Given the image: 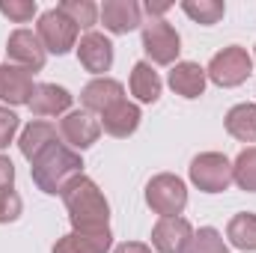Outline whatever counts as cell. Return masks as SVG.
Returning <instances> with one entry per match:
<instances>
[{
	"mask_svg": "<svg viewBox=\"0 0 256 253\" xmlns=\"http://www.w3.org/2000/svg\"><path fill=\"white\" fill-rule=\"evenodd\" d=\"M122 98H126L122 84L120 80H110V78H98V80L86 84V90L80 92V102H84V110L86 114H108Z\"/></svg>",
	"mask_w": 256,
	"mask_h": 253,
	"instance_id": "12",
	"label": "cell"
},
{
	"mask_svg": "<svg viewBox=\"0 0 256 253\" xmlns=\"http://www.w3.org/2000/svg\"><path fill=\"white\" fill-rule=\"evenodd\" d=\"M63 200L74 232H104L108 230V218H110L108 200L86 176L72 179L63 190Z\"/></svg>",
	"mask_w": 256,
	"mask_h": 253,
	"instance_id": "1",
	"label": "cell"
},
{
	"mask_svg": "<svg viewBox=\"0 0 256 253\" xmlns=\"http://www.w3.org/2000/svg\"><path fill=\"white\" fill-rule=\"evenodd\" d=\"M12 182H15V167H12V161H9V158H3V155H0V190L12 188Z\"/></svg>",
	"mask_w": 256,
	"mask_h": 253,
	"instance_id": "30",
	"label": "cell"
},
{
	"mask_svg": "<svg viewBox=\"0 0 256 253\" xmlns=\"http://www.w3.org/2000/svg\"><path fill=\"white\" fill-rule=\"evenodd\" d=\"M110 248V230L104 232H72L57 242L54 253H104Z\"/></svg>",
	"mask_w": 256,
	"mask_h": 253,
	"instance_id": "19",
	"label": "cell"
},
{
	"mask_svg": "<svg viewBox=\"0 0 256 253\" xmlns=\"http://www.w3.org/2000/svg\"><path fill=\"white\" fill-rule=\"evenodd\" d=\"M182 253H226V244H224V238H220L218 230L206 226L196 236H191V242L182 248Z\"/></svg>",
	"mask_w": 256,
	"mask_h": 253,
	"instance_id": "23",
	"label": "cell"
},
{
	"mask_svg": "<svg viewBox=\"0 0 256 253\" xmlns=\"http://www.w3.org/2000/svg\"><path fill=\"white\" fill-rule=\"evenodd\" d=\"M116 253H152V250H149L146 244H120Z\"/></svg>",
	"mask_w": 256,
	"mask_h": 253,
	"instance_id": "31",
	"label": "cell"
},
{
	"mask_svg": "<svg viewBox=\"0 0 256 253\" xmlns=\"http://www.w3.org/2000/svg\"><path fill=\"white\" fill-rule=\"evenodd\" d=\"M191 179L200 185V190H206V194L226 190L230 182H232V164H230L224 155H218V152H206V155L194 158Z\"/></svg>",
	"mask_w": 256,
	"mask_h": 253,
	"instance_id": "6",
	"label": "cell"
},
{
	"mask_svg": "<svg viewBox=\"0 0 256 253\" xmlns=\"http://www.w3.org/2000/svg\"><path fill=\"white\" fill-rule=\"evenodd\" d=\"M57 131H60V137H63L68 146L86 149V146H92V143L98 140L102 122L92 120V114H86V110H74V114H68L63 122L57 126Z\"/></svg>",
	"mask_w": 256,
	"mask_h": 253,
	"instance_id": "10",
	"label": "cell"
},
{
	"mask_svg": "<svg viewBox=\"0 0 256 253\" xmlns=\"http://www.w3.org/2000/svg\"><path fill=\"white\" fill-rule=\"evenodd\" d=\"M182 9L191 15L194 21H200V24H206V27H212V24H218L220 18H224V3H218V0H200V3H182Z\"/></svg>",
	"mask_w": 256,
	"mask_h": 253,
	"instance_id": "26",
	"label": "cell"
},
{
	"mask_svg": "<svg viewBox=\"0 0 256 253\" xmlns=\"http://www.w3.org/2000/svg\"><path fill=\"white\" fill-rule=\"evenodd\" d=\"M140 15L143 9L134 0H108L102 6V21L110 33H131L140 27Z\"/></svg>",
	"mask_w": 256,
	"mask_h": 253,
	"instance_id": "14",
	"label": "cell"
},
{
	"mask_svg": "<svg viewBox=\"0 0 256 253\" xmlns=\"http://www.w3.org/2000/svg\"><path fill=\"white\" fill-rule=\"evenodd\" d=\"M226 131L244 143H256V104H238L226 114Z\"/></svg>",
	"mask_w": 256,
	"mask_h": 253,
	"instance_id": "21",
	"label": "cell"
},
{
	"mask_svg": "<svg viewBox=\"0 0 256 253\" xmlns=\"http://www.w3.org/2000/svg\"><path fill=\"white\" fill-rule=\"evenodd\" d=\"M137 126H140V110L134 104H128V98L114 104L108 114H102V128L114 137H128L137 131Z\"/></svg>",
	"mask_w": 256,
	"mask_h": 253,
	"instance_id": "16",
	"label": "cell"
},
{
	"mask_svg": "<svg viewBox=\"0 0 256 253\" xmlns=\"http://www.w3.org/2000/svg\"><path fill=\"white\" fill-rule=\"evenodd\" d=\"M146 200L155 208V214H161V218H179L182 208L188 206V190L182 185V179H176V176H158V179L149 182Z\"/></svg>",
	"mask_w": 256,
	"mask_h": 253,
	"instance_id": "4",
	"label": "cell"
},
{
	"mask_svg": "<svg viewBox=\"0 0 256 253\" xmlns=\"http://www.w3.org/2000/svg\"><path fill=\"white\" fill-rule=\"evenodd\" d=\"M131 92H134L143 104L158 102V96H161V78H158V72L149 63L134 66V72H131Z\"/></svg>",
	"mask_w": 256,
	"mask_h": 253,
	"instance_id": "20",
	"label": "cell"
},
{
	"mask_svg": "<svg viewBox=\"0 0 256 253\" xmlns=\"http://www.w3.org/2000/svg\"><path fill=\"white\" fill-rule=\"evenodd\" d=\"M170 86L182 98H200L206 90V68H200L196 63H179L170 72Z\"/></svg>",
	"mask_w": 256,
	"mask_h": 253,
	"instance_id": "18",
	"label": "cell"
},
{
	"mask_svg": "<svg viewBox=\"0 0 256 253\" xmlns=\"http://www.w3.org/2000/svg\"><path fill=\"white\" fill-rule=\"evenodd\" d=\"M60 140V131L54 122H33V126L24 128V134H21V152H24V158H39L51 143H57Z\"/></svg>",
	"mask_w": 256,
	"mask_h": 253,
	"instance_id": "17",
	"label": "cell"
},
{
	"mask_svg": "<svg viewBox=\"0 0 256 253\" xmlns=\"http://www.w3.org/2000/svg\"><path fill=\"white\" fill-rule=\"evenodd\" d=\"M230 242L238 248V250H256V214L244 212V214H236L230 220V230H226Z\"/></svg>",
	"mask_w": 256,
	"mask_h": 253,
	"instance_id": "22",
	"label": "cell"
},
{
	"mask_svg": "<svg viewBox=\"0 0 256 253\" xmlns=\"http://www.w3.org/2000/svg\"><path fill=\"white\" fill-rule=\"evenodd\" d=\"M250 54L238 45L232 48H224L220 54H214V60L208 63V78L218 84V86H238L242 80H248L250 74Z\"/></svg>",
	"mask_w": 256,
	"mask_h": 253,
	"instance_id": "5",
	"label": "cell"
},
{
	"mask_svg": "<svg viewBox=\"0 0 256 253\" xmlns=\"http://www.w3.org/2000/svg\"><path fill=\"white\" fill-rule=\"evenodd\" d=\"M63 15H68L78 27H92L96 24V18H98V6L96 3H90V0H66V3H60L57 6Z\"/></svg>",
	"mask_w": 256,
	"mask_h": 253,
	"instance_id": "25",
	"label": "cell"
},
{
	"mask_svg": "<svg viewBox=\"0 0 256 253\" xmlns=\"http://www.w3.org/2000/svg\"><path fill=\"white\" fill-rule=\"evenodd\" d=\"M80 155H74L66 143H51L39 158H33V182L45 194H63L72 179L80 176Z\"/></svg>",
	"mask_w": 256,
	"mask_h": 253,
	"instance_id": "2",
	"label": "cell"
},
{
	"mask_svg": "<svg viewBox=\"0 0 256 253\" xmlns=\"http://www.w3.org/2000/svg\"><path fill=\"white\" fill-rule=\"evenodd\" d=\"M78 30L80 27L60 9H51L39 18V39H42L45 51H51V54H68L78 42Z\"/></svg>",
	"mask_w": 256,
	"mask_h": 253,
	"instance_id": "3",
	"label": "cell"
},
{
	"mask_svg": "<svg viewBox=\"0 0 256 253\" xmlns=\"http://www.w3.org/2000/svg\"><path fill=\"white\" fill-rule=\"evenodd\" d=\"M191 236L194 230L185 218H161L152 230V244L158 253H182Z\"/></svg>",
	"mask_w": 256,
	"mask_h": 253,
	"instance_id": "11",
	"label": "cell"
},
{
	"mask_svg": "<svg viewBox=\"0 0 256 253\" xmlns=\"http://www.w3.org/2000/svg\"><path fill=\"white\" fill-rule=\"evenodd\" d=\"M33 72L21 68V66H0V98L9 104H30L33 98Z\"/></svg>",
	"mask_w": 256,
	"mask_h": 253,
	"instance_id": "9",
	"label": "cell"
},
{
	"mask_svg": "<svg viewBox=\"0 0 256 253\" xmlns=\"http://www.w3.org/2000/svg\"><path fill=\"white\" fill-rule=\"evenodd\" d=\"M78 57H80V66L86 72L102 74V72H108L110 63H114V45L102 33H86L80 39V45H78Z\"/></svg>",
	"mask_w": 256,
	"mask_h": 253,
	"instance_id": "13",
	"label": "cell"
},
{
	"mask_svg": "<svg viewBox=\"0 0 256 253\" xmlns=\"http://www.w3.org/2000/svg\"><path fill=\"white\" fill-rule=\"evenodd\" d=\"M15 131H18V116H15L12 110H6V108H0V149L12 143V137H15Z\"/></svg>",
	"mask_w": 256,
	"mask_h": 253,
	"instance_id": "29",
	"label": "cell"
},
{
	"mask_svg": "<svg viewBox=\"0 0 256 253\" xmlns=\"http://www.w3.org/2000/svg\"><path fill=\"white\" fill-rule=\"evenodd\" d=\"M6 57L12 66H21L27 72H39L45 66V45L39 39V33L33 30H15L9 36V45H6Z\"/></svg>",
	"mask_w": 256,
	"mask_h": 253,
	"instance_id": "8",
	"label": "cell"
},
{
	"mask_svg": "<svg viewBox=\"0 0 256 253\" xmlns=\"http://www.w3.org/2000/svg\"><path fill=\"white\" fill-rule=\"evenodd\" d=\"M18 214H21V196L12 188L0 190V224L18 220Z\"/></svg>",
	"mask_w": 256,
	"mask_h": 253,
	"instance_id": "28",
	"label": "cell"
},
{
	"mask_svg": "<svg viewBox=\"0 0 256 253\" xmlns=\"http://www.w3.org/2000/svg\"><path fill=\"white\" fill-rule=\"evenodd\" d=\"M72 108V96L66 92L63 86L57 84H36L33 90V98H30V110L36 116H60Z\"/></svg>",
	"mask_w": 256,
	"mask_h": 253,
	"instance_id": "15",
	"label": "cell"
},
{
	"mask_svg": "<svg viewBox=\"0 0 256 253\" xmlns=\"http://www.w3.org/2000/svg\"><path fill=\"white\" fill-rule=\"evenodd\" d=\"M167 9H170V3H149V6H146L149 15H164Z\"/></svg>",
	"mask_w": 256,
	"mask_h": 253,
	"instance_id": "32",
	"label": "cell"
},
{
	"mask_svg": "<svg viewBox=\"0 0 256 253\" xmlns=\"http://www.w3.org/2000/svg\"><path fill=\"white\" fill-rule=\"evenodd\" d=\"M232 179H236L244 190L256 194V146L254 149H244V152L238 155V161H236V167H232Z\"/></svg>",
	"mask_w": 256,
	"mask_h": 253,
	"instance_id": "24",
	"label": "cell"
},
{
	"mask_svg": "<svg viewBox=\"0 0 256 253\" xmlns=\"http://www.w3.org/2000/svg\"><path fill=\"white\" fill-rule=\"evenodd\" d=\"M143 51L152 57V63L158 66H170L176 57H179V33L161 21V18H152L143 30Z\"/></svg>",
	"mask_w": 256,
	"mask_h": 253,
	"instance_id": "7",
	"label": "cell"
},
{
	"mask_svg": "<svg viewBox=\"0 0 256 253\" xmlns=\"http://www.w3.org/2000/svg\"><path fill=\"white\" fill-rule=\"evenodd\" d=\"M0 12L15 24H27L36 15V3L33 0H6V3H0Z\"/></svg>",
	"mask_w": 256,
	"mask_h": 253,
	"instance_id": "27",
	"label": "cell"
}]
</instances>
